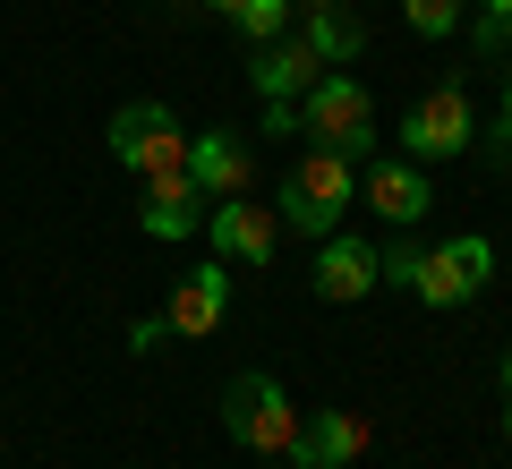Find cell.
I'll return each mask as SVG.
<instances>
[{
    "label": "cell",
    "instance_id": "3",
    "mask_svg": "<svg viewBox=\"0 0 512 469\" xmlns=\"http://www.w3.org/2000/svg\"><path fill=\"white\" fill-rule=\"evenodd\" d=\"M222 435L239 452H291L299 444V410L274 376H231L222 384Z\"/></svg>",
    "mask_w": 512,
    "mask_h": 469
},
{
    "label": "cell",
    "instance_id": "6",
    "mask_svg": "<svg viewBox=\"0 0 512 469\" xmlns=\"http://www.w3.org/2000/svg\"><path fill=\"white\" fill-rule=\"evenodd\" d=\"M402 145H410V163H453V154H470V145H478L470 86H461V77L427 86L419 103H410V120H402Z\"/></svg>",
    "mask_w": 512,
    "mask_h": 469
},
{
    "label": "cell",
    "instance_id": "4",
    "mask_svg": "<svg viewBox=\"0 0 512 469\" xmlns=\"http://www.w3.org/2000/svg\"><path fill=\"white\" fill-rule=\"evenodd\" d=\"M299 137L308 145H333V154H350L359 163L367 145H376V111H367V94H359V77H316L308 94H299Z\"/></svg>",
    "mask_w": 512,
    "mask_h": 469
},
{
    "label": "cell",
    "instance_id": "11",
    "mask_svg": "<svg viewBox=\"0 0 512 469\" xmlns=\"http://www.w3.org/2000/svg\"><path fill=\"white\" fill-rule=\"evenodd\" d=\"M359 452H367V418H350V410H308L299 418V444H291L299 469H350Z\"/></svg>",
    "mask_w": 512,
    "mask_h": 469
},
{
    "label": "cell",
    "instance_id": "20",
    "mask_svg": "<svg viewBox=\"0 0 512 469\" xmlns=\"http://www.w3.org/2000/svg\"><path fill=\"white\" fill-rule=\"evenodd\" d=\"M487 154H512V69H504V103H495V145Z\"/></svg>",
    "mask_w": 512,
    "mask_h": 469
},
{
    "label": "cell",
    "instance_id": "21",
    "mask_svg": "<svg viewBox=\"0 0 512 469\" xmlns=\"http://www.w3.org/2000/svg\"><path fill=\"white\" fill-rule=\"evenodd\" d=\"M265 137H299V111L291 103H265Z\"/></svg>",
    "mask_w": 512,
    "mask_h": 469
},
{
    "label": "cell",
    "instance_id": "18",
    "mask_svg": "<svg viewBox=\"0 0 512 469\" xmlns=\"http://www.w3.org/2000/svg\"><path fill=\"white\" fill-rule=\"evenodd\" d=\"M470 43H478V52H504V43H512V18H495V9H478V18H470Z\"/></svg>",
    "mask_w": 512,
    "mask_h": 469
},
{
    "label": "cell",
    "instance_id": "19",
    "mask_svg": "<svg viewBox=\"0 0 512 469\" xmlns=\"http://www.w3.org/2000/svg\"><path fill=\"white\" fill-rule=\"evenodd\" d=\"M163 342H171V325H163V316H137V325H128V350H146V359H154Z\"/></svg>",
    "mask_w": 512,
    "mask_h": 469
},
{
    "label": "cell",
    "instance_id": "14",
    "mask_svg": "<svg viewBox=\"0 0 512 469\" xmlns=\"http://www.w3.org/2000/svg\"><path fill=\"white\" fill-rule=\"evenodd\" d=\"M367 205H376L384 222H419L427 205H436V188H427V163H367Z\"/></svg>",
    "mask_w": 512,
    "mask_h": 469
},
{
    "label": "cell",
    "instance_id": "7",
    "mask_svg": "<svg viewBox=\"0 0 512 469\" xmlns=\"http://www.w3.org/2000/svg\"><path fill=\"white\" fill-rule=\"evenodd\" d=\"M205 239H214V256H231V265H274L282 222H274V205L222 197V205H205Z\"/></svg>",
    "mask_w": 512,
    "mask_h": 469
},
{
    "label": "cell",
    "instance_id": "10",
    "mask_svg": "<svg viewBox=\"0 0 512 469\" xmlns=\"http://www.w3.org/2000/svg\"><path fill=\"white\" fill-rule=\"evenodd\" d=\"M308 282H316V299L350 307V299H367V290L384 282V256L367 248V239H342V231H333V239H325V256H316V273H308Z\"/></svg>",
    "mask_w": 512,
    "mask_h": 469
},
{
    "label": "cell",
    "instance_id": "1",
    "mask_svg": "<svg viewBox=\"0 0 512 469\" xmlns=\"http://www.w3.org/2000/svg\"><path fill=\"white\" fill-rule=\"evenodd\" d=\"M376 256H384V273L410 282L427 307H470L478 290H487V273H495V239H478V231L444 239V248H376Z\"/></svg>",
    "mask_w": 512,
    "mask_h": 469
},
{
    "label": "cell",
    "instance_id": "15",
    "mask_svg": "<svg viewBox=\"0 0 512 469\" xmlns=\"http://www.w3.org/2000/svg\"><path fill=\"white\" fill-rule=\"evenodd\" d=\"M299 9H308V43H316V60H359V43H367V26L350 18L342 0H299Z\"/></svg>",
    "mask_w": 512,
    "mask_h": 469
},
{
    "label": "cell",
    "instance_id": "24",
    "mask_svg": "<svg viewBox=\"0 0 512 469\" xmlns=\"http://www.w3.org/2000/svg\"><path fill=\"white\" fill-rule=\"evenodd\" d=\"M478 9H495V18H512V0H478Z\"/></svg>",
    "mask_w": 512,
    "mask_h": 469
},
{
    "label": "cell",
    "instance_id": "22",
    "mask_svg": "<svg viewBox=\"0 0 512 469\" xmlns=\"http://www.w3.org/2000/svg\"><path fill=\"white\" fill-rule=\"evenodd\" d=\"M504 444H512V384H504Z\"/></svg>",
    "mask_w": 512,
    "mask_h": 469
},
{
    "label": "cell",
    "instance_id": "12",
    "mask_svg": "<svg viewBox=\"0 0 512 469\" xmlns=\"http://www.w3.org/2000/svg\"><path fill=\"white\" fill-rule=\"evenodd\" d=\"M248 77H256V94H265V103H299V94L325 77V60H316L308 35H299V43H256Z\"/></svg>",
    "mask_w": 512,
    "mask_h": 469
},
{
    "label": "cell",
    "instance_id": "17",
    "mask_svg": "<svg viewBox=\"0 0 512 469\" xmlns=\"http://www.w3.org/2000/svg\"><path fill=\"white\" fill-rule=\"evenodd\" d=\"M402 18H410V35H453L461 0H402Z\"/></svg>",
    "mask_w": 512,
    "mask_h": 469
},
{
    "label": "cell",
    "instance_id": "5",
    "mask_svg": "<svg viewBox=\"0 0 512 469\" xmlns=\"http://www.w3.org/2000/svg\"><path fill=\"white\" fill-rule=\"evenodd\" d=\"M111 154H120L137 180H163V171H188V128L171 120L163 103H120L111 111Z\"/></svg>",
    "mask_w": 512,
    "mask_h": 469
},
{
    "label": "cell",
    "instance_id": "9",
    "mask_svg": "<svg viewBox=\"0 0 512 469\" xmlns=\"http://www.w3.org/2000/svg\"><path fill=\"white\" fill-rule=\"evenodd\" d=\"M188 180L205 188V205H222V197H248V180H256V154L231 137V128H205V137H188Z\"/></svg>",
    "mask_w": 512,
    "mask_h": 469
},
{
    "label": "cell",
    "instance_id": "23",
    "mask_svg": "<svg viewBox=\"0 0 512 469\" xmlns=\"http://www.w3.org/2000/svg\"><path fill=\"white\" fill-rule=\"evenodd\" d=\"M205 9H222V18H239V0H205Z\"/></svg>",
    "mask_w": 512,
    "mask_h": 469
},
{
    "label": "cell",
    "instance_id": "16",
    "mask_svg": "<svg viewBox=\"0 0 512 469\" xmlns=\"http://www.w3.org/2000/svg\"><path fill=\"white\" fill-rule=\"evenodd\" d=\"M291 9H299V0H239V35H248V43H274L282 35V26H291Z\"/></svg>",
    "mask_w": 512,
    "mask_h": 469
},
{
    "label": "cell",
    "instance_id": "2",
    "mask_svg": "<svg viewBox=\"0 0 512 469\" xmlns=\"http://www.w3.org/2000/svg\"><path fill=\"white\" fill-rule=\"evenodd\" d=\"M350 197H359V163L333 154V145H308L291 163V180H282L274 222H291V231H308V239H333V222H342Z\"/></svg>",
    "mask_w": 512,
    "mask_h": 469
},
{
    "label": "cell",
    "instance_id": "8",
    "mask_svg": "<svg viewBox=\"0 0 512 469\" xmlns=\"http://www.w3.org/2000/svg\"><path fill=\"white\" fill-rule=\"evenodd\" d=\"M222 316H231V273L214 265H188L180 282H171V307H163V325L188 333V342H205V333H222Z\"/></svg>",
    "mask_w": 512,
    "mask_h": 469
},
{
    "label": "cell",
    "instance_id": "13",
    "mask_svg": "<svg viewBox=\"0 0 512 469\" xmlns=\"http://www.w3.org/2000/svg\"><path fill=\"white\" fill-rule=\"evenodd\" d=\"M137 222H146V239H188V231H205V188L188 180V171H163V180H146Z\"/></svg>",
    "mask_w": 512,
    "mask_h": 469
}]
</instances>
